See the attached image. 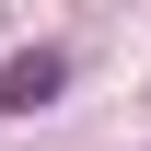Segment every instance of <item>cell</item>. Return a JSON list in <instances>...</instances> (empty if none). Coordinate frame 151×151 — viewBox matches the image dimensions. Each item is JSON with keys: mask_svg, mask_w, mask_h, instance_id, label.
<instances>
[{"mask_svg": "<svg viewBox=\"0 0 151 151\" xmlns=\"http://www.w3.org/2000/svg\"><path fill=\"white\" fill-rule=\"evenodd\" d=\"M58 81H70V58H58V47H23V58H0V105H12V116L58 105Z\"/></svg>", "mask_w": 151, "mask_h": 151, "instance_id": "1", "label": "cell"}]
</instances>
